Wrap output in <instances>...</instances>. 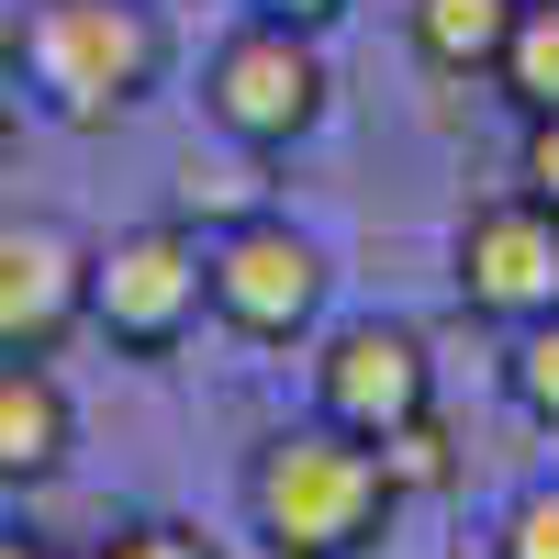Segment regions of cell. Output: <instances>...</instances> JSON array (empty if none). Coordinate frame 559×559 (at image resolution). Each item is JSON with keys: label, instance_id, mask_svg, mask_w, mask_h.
I'll use <instances>...</instances> for the list:
<instances>
[{"label": "cell", "instance_id": "6da1fadb", "mask_svg": "<svg viewBox=\"0 0 559 559\" xmlns=\"http://www.w3.org/2000/svg\"><path fill=\"white\" fill-rule=\"evenodd\" d=\"M0 57H12L23 102H34L45 123L112 134V123L168 79V23L146 12V0H23V23H12Z\"/></svg>", "mask_w": 559, "mask_h": 559}, {"label": "cell", "instance_id": "7a4b0ae2", "mask_svg": "<svg viewBox=\"0 0 559 559\" xmlns=\"http://www.w3.org/2000/svg\"><path fill=\"white\" fill-rule=\"evenodd\" d=\"M392 471L381 448L347 437V426H280L258 459H247V526L269 559H369L392 526Z\"/></svg>", "mask_w": 559, "mask_h": 559}, {"label": "cell", "instance_id": "3957f363", "mask_svg": "<svg viewBox=\"0 0 559 559\" xmlns=\"http://www.w3.org/2000/svg\"><path fill=\"white\" fill-rule=\"evenodd\" d=\"M324 45L302 34V23H236L213 45V68H202V112H213V134H236L247 157H280V146H302V134L324 123Z\"/></svg>", "mask_w": 559, "mask_h": 559}, {"label": "cell", "instance_id": "277c9868", "mask_svg": "<svg viewBox=\"0 0 559 559\" xmlns=\"http://www.w3.org/2000/svg\"><path fill=\"white\" fill-rule=\"evenodd\" d=\"M202 302H213V324H236L247 347H292L324 313V247L302 224H280V213H247V224H224L202 247Z\"/></svg>", "mask_w": 559, "mask_h": 559}, {"label": "cell", "instance_id": "5b68a950", "mask_svg": "<svg viewBox=\"0 0 559 559\" xmlns=\"http://www.w3.org/2000/svg\"><path fill=\"white\" fill-rule=\"evenodd\" d=\"M213 302H202V236L179 224H123L112 247H90V324L123 358H168Z\"/></svg>", "mask_w": 559, "mask_h": 559}, {"label": "cell", "instance_id": "8992f818", "mask_svg": "<svg viewBox=\"0 0 559 559\" xmlns=\"http://www.w3.org/2000/svg\"><path fill=\"white\" fill-rule=\"evenodd\" d=\"M313 414L324 426H347V437H403L414 414H437V358H426V336L414 324H392V313H358V324H336V336L313 347Z\"/></svg>", "mask_w": 559, "mask_h": 559}, {"label": "cell", "instance_id": "52a82bcc", "mask_svg": "<svg viewBox=\"0 0 559 559\" xmlns=\"http://www.w3.org/2000/svg\"><path fill=\"white\" fill-rule=\"evenodd\" d=\"M459 302H471L481 324H537V313H559V213L548 202H526V191H503V202H481L471 224H459Z\"/></svg>", "mask_w": 559, "mask_h": 559}, {"label": "cell", "instance_id": "ba28073f", "mask_svg": "<svg viewBox=\"0 0 559 559\" xmlns=\"http://www.w3.org/2000/svg\"><path fill=\"white\" fill-rule=\"evenodd\" d=\"M90 324V247L45 213L0 224V358H57Z\"/></svg>", "mask_w": 559, "mask_h": 559}, {"label": "cell", "instance_id": "9c48e42d", "mask_svg": "<svg viewBox=\"0 0 559 559\" xmlns=\"http://www.w3.org/2000/svg\"><path fill=\"white\" fill-rule=\"evenodd\" d=\"M68 448H79V414L57 392V369H45V358H0V492L57 481Z\"/></svg>", "mask_w": 559, "mask_h": 559}, {"label": "cell", "instance_id": "30bf717a", "mask_svg": "<svg viewBox=\"0 0 559 559\" xmlns=\"http://www.w3.org/2000/svg\"><path fill=\"white\" fill-rule=\"evenodd\" d=\"M403 34L437 79H492L503 34H515V0H403Z\"/></svg>", "mask_w": 559, "mask_h": 559}, {"label": "cell", "instance_id": "8fae6325", "mask_svg": "<svg viewBox=\"0 0 559 559\" xmlns=\"http://www.w3.org/2000/svg\"><path fill=\"white\" fill-rule=\"evenodd\" d=\"M492 90L515 112H559V0H515V34L492 57Z\"/></svg>", "mask_w": 559, "mask_h": 559}, {"label": "cell", "instance_id": "7c38bea8", "mask_svg": "<svg viewBox=\"0 0 559 559\" xmlns=\"http://www.w3.org/2000/svg\"><path fill=\"white\" fill-rule=\"evenodd\" d=\"M503 403H515L537 437H559V313L515 324V347H503Z\"/></svg>", "mask_w": 559, "mask_h": 559}, {"label": "cell", "instance_id": "4fadbf2b", "mask_svg": "<svg viewBox=\"0 0 559 559\" xmlns=\"http://www.w3.org/2000/svg\"><path fill=\"white\" fill-rule=\"evenodd\" d=\"M381 471H392V492H448V471H459V459H448V426H437V414H414L403 437H381Z\"/></svg>", "mask_w": 559, "mask_h": 559}, {"label": "cell", "instance_id": "5bb4252c", "mask_svg": "<svg viewBox=\"0 0 559 559\" xmlns=\"http://www.w3.org/2000/svg\"><path fill=\"white\" fill-rule=\"evenodd\" d=\"M492 559H559V481H526L515 503H503V537Z\"/></svg>", "mask_w": 559, "mask_h": 559}, {"label": "cell", "instance_id": "9a60e30c", "mask_svg": "<svg viewBox=\"0 0 559 559\" xmlns=\"http://www.w3.org/2000/svg\"><path fill=\"white\" fill-rule=\"evenodd\" d=\"M90 559H213V537H202V526H179V515H146V526H112Z\"/></svg>", "mask_w": 559, "mask_h": 559}, {"label": "cell", "instance_id": "2e32d148", "mask_svg": "<svg viewBox=\"0 0 559 559\" xmlns=\"http://www.w3.org/2000/svg\"><path fill=\"white\" fill-rule=\"evenodd\" d=\"M515 191L559 213V112H526V146H515Z\"/></svg>", "mask_w": 559, "mask_h": 559}, {"label": "cell", "instance_id": "e0dca14e", "mask_svg": "<svg viewBox=\"0 0 559 559\" xmlns=\"http://www.w3.org/2000/svg\"><path fill=\"white\" fill-rule=\"evenodd\" d=\"M247 12H258V23H302V34H324L347 0H247Z\"/></svg>", "mask_w": 559, "mask_h": 559}, {"label": "cell", "instance_id": "ac0fdd59", "mask_svg": "<svg viewBox=\"0 0 559 559\" xmlns=\"http://www.w3.org/2000/svg\"><path fill=\"white\" fill-rule=\"evenodd\" d=\"M12 123H23V79H12V57H0V146H12Z\"/></svg>", "mask_w": 559, "mask_h": 559}, {"label": "cell", "instance_id": "d6986e66", "mask_svg": "<svg viewBox=\"0 0 559 559\" xmlns=\"http://www.w3.org/2000/svg\"><path fill=\"white\" fill-rule=\"evenodd\" d=\"M0 559H57V548H45L34 526H0Z\"/></svg>", "mask_w": 559, "mask_h": 559}]
</instances>
